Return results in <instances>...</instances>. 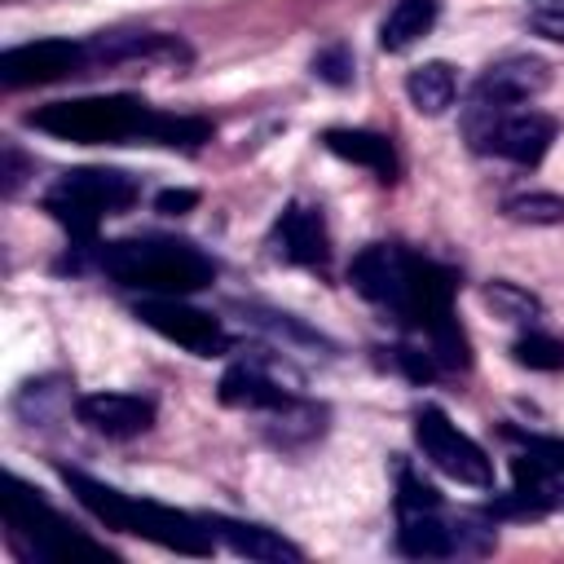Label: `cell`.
<instances>
[{
	"mask_svg": "<svg viewBox=\"0 0 564 564\" xmlns=\"http://www.w3.org/2000/svg\"><path fill=\"white\" fill-rule=\"evenodd\" d=\"M348 282L357 295L392 313L401 326H410L423 348L436 357L441 370H467L471 344L454 317V273L427 256H414L397 242H370L352 256Z\"/></svg>",
	"mask_w": 564,
	"mask_h": 564,
	"instance_id": "cell-1",
	"label": "cell"
},
{
	"mask_svg": "<svg viewBox=\"0 0 564 564\" xmlns=\"http://www.w3.org/2000/svg\"><path fill=\"white\" fill-rule=\"evenodd\" d=\"M26 128L48 132L57 141L75 145H172V150H198L212 141V119L198 115H172L159 110L132 93H101V97H70V101H48L26 110Z\"/></svg>",
	"mask_w": 564,
	"mask_h": 564,
	"instance_id": "cell-2",
	"label": "cell"
},
{
	"mask_svg": "<svg viewBox=\"0 0 564 564\" xmlns=\"http://www.w3.org/2000/svg\"><path fill=\"white\" fill-rule=\"evenodd\" d=\"M57 476L66 480V489L75 494V502L106 529L115 533H132V538H145L163 551H176V555H212L216 538L207 529L203 516H189V511H176V507H163V502H150V498H132L79 467H66L57 463Z\"/></svg>",
	"mask_w": 564,
	"mask_h": 564,
	"instance_id": "cell-3",
	"label": "cell"
},
{
	"mask_svg": "<svg viewBox=\"0 0 564 564\" xmlns=\"http://www.w3.org/2000/svg\"><path fill=\"white\" fill-rule=\"evenodd\" d=\"M97 269L141 295H194L216 282V260L185 238H115L97 242Z\"/></svg>",
	"mask_w": 564,
	"mask_h": 564,
	"instance_id": "cell-4",
	"label": "cell"
},
{
	"mask_svg": "<svg viewBox=\"0 0 564 564\" xmlns=\"http://www.w3.org/2000/svg\"><path fill=\"white\" fill-rule=\"evenodd\" d=\"M141 198V185L119 167H70L44 189V212L75 238L97 247V225L128 212Z\"/></svg>",
	"mask_w": 564,
	"mask_h": 564,
	"instance_id": "cell-5",
	"label": "cell"
},
{
	"mask_svg": "<svg viewBox=\"0 0 564 564\" xmlns=\"http://www.w3.org/2000/svg\"><path fill=\"white\" fill-rule=\"evenodd\" d=\"M4 529H9L13 546L22 555H31V560H79V555H88V560H115L106 551V542H97L84 529H75L22 476H9L4 480Z\"/></svg>",
	"mask_w": 564,
	"mask_h": 564,
	"instance_id": "cell-6",
	"label": "cell"
},
{
	"mask_svg": "<svg viewBox=\"0 0 564 564\" xmlns=\"http://www.w3.org/2000/svg\"><path fill=\"white\" fill-rule=\"evenodd\" d=\"M410 432H414L419 454L441 476H449V480H458L467 489H494V458L441 405H419L414 419H410Z\"/></svg>",
	"mask_w": 564,
	"mask_h": 564,
	"instance_id": "cell-7",
	"label": "cell"
},
{
	"mask_svg": "<svg viewBox=\"0 0 564 564\" xmlns=\"http://www.w3.org/2000/svg\"><path fill=\"white\" fill-rule=\"evenodd\" d=\"M467 137L480 154L520 163V167H538L555 141V119L542 110H516V106H471L467 119Z\"/></svg>",
	"mask_w": 564,
	"mask_h": 564,
	"instance_id": "cell-8",
	"label": "cell"
},
{
	"mask_svg": "<svg viewBox=\"0 0 564 564\" xmlns=\"http://www.w3.org/2000/svg\"><path fill=\"white\" fill-rule=\"evenodd\" d=\"M93 66V48L88 40H70V35H44V40H26L0 53V84L9 93L18 88H40V84H57L66 75H84Z\"/></svg>",
	"mask_w": 564,
	"mask_h": 564,
	"instance_id": "cell-9",
	"label": "cell"
},
{
	"mask_svg": "<svg viewBox=\"0 0 564 564\" xmlns=\"http://www.w3.org/2000/svg\"><path fill=\"white\" fill-rule=\"evenodd\" d=\"M132 313L154 335L181 344L194 357H225L234 348V335L225 330V322L203 313V308H194V304H185V295H141Z\"/></svg>",
	"mask_w": 564,
	"mask_h": 564,
	"instance_id": "cell-10",
	"label": "cell"
},
{
	"mask_svg": "<svg viewBox=\"0 0 564 564\" xmlns=\"http://www.w3.org/2000/svg\"><path fill=\"white\" fill-rule=\"evenodd\" d=\"M269 251L282 264L308 269V273H330V229L322 207L313 203H286L282 216L269 229Z\"/></svg>",
	"mask_w": 564,
	"mask_h": 564,
	"instance_id": "cell-11",
	"label": "cell"
},
{
	"mask_svg": "<svg viewBox=\"0 0 564 564\" xmlns=\"http://www.w3.org/2000/svg\"><path fill=\"white\" fill-rule=\"evenodd\" d=\"M546 84H551V66L538 53H507V57H498V62H489L480 70V79L471 88V101L476 106H489V110H498V106H524L538 93H546Z\"/></svg>",
	"mask_w": 564,
	"mask_h": 564,
	"instance_id": "cell-12",
	"label": "cell"
},
{
	"mask_svg": "<svg viewBox=\"0 0 564 564\" xmlns=\"http://www.w3.org/2000/svg\"><path fill=\"white\" fill-rule=\"evenodd\" d=\"M154 414H159L154 397H141V392H84L75 401V419L106 441H132L150 432Z\"/></svg>",
	"mask_w": 564,
	"mask_h": 564,
	"instance_id": "cell-13",
	"label": "cell"
},
{
	"mask_svg": "<svg viewBox=\"0 0 564 564\" xmlns=\"http://www.w3.org/2000/svg\"><path fill=\"white\" fill-rule=\"evenodd\" d=\"M88 48H93V66H123V62L185 66L194 57L189 44L167 31H101V35H88Z\"/></svg>",
	"mask_w": 564,
	"mask_h": 564,
	"instance_id": "cell-14",
	"label": "cell"
},
{
	"mask_svg": "<svg viewBox=\"0 0 564 564\" xmlns=\"http://www.w3.org/2000/svg\"><path fill=\"white\" fill-rule=\"evenodd\" d=\"M467 524L445 520V507L427 511H397V551L410 560H449L467 551Z\"/></svg>",
	"mask_w": 564,
	"mask_h": 564,
	"instance_id": "cell-15",
	"label": "cell"
},
{
	"mask_svg": "<svg viewBox=\"0 0 564 564\" xmlns=\"http://www.w3.org/2000/svg\"><path fill=\"white\" fill-rule=\"evenodd\" d=\"M216 397H220V405H229V410H251V414H278V410H286V405L300 401V397H295L291 388H282L260 361H234V366H225V375H220V383H216Z\"/></svg>",
	"mask_w": 564,
	"mask_h": 564,
	"instance_id": "cell-16",
	"label": "cell"
},
{
	"mask_svg": "<svg viewBox=\"0 0 564 564\" xmlns=\"http://www.w3.org/2000/svg\"><path fill=\"white\" fill-rule=\"evenodd\" d=\"M212 538L225 542L234 555L242 560H264V564H282V560H304V551L282 538L278 529H264V524H251V520H234V516H203Z\"/></svg>",
	"mask_w": 564,
	"mask_h": 564,
	"instance_id": "cell-17",
	"label": "cell"
},
{
	"mask_svg": "<svg viewBox=\"0 0 564 564\" xmlns=\"http://www.w3.org/2000/svg\"><path fill=\"white\" fill-rule=\"evenodd\" d=\"M322 145L335 159H344V163L370 167L383 185L397 181V172H401V159H397V150H392V141L383 132H370V128H326L322 132Z\"/></svg>",
	"mask_w": 564,
	"mask_h": 564,
	"instance_id": "cell-18",
	"label": "cell"
},
{
	"mask_svg": "<svg viewBox=\"0 0 564 564\" xmlns=\"http://www.w3.org/2000/svg\"><path fill=\"white\" fill-rule=\"evenodd\" d=\"M441 18V4L436 0H397L383 22H379V48L383 53H405L410 44H419Z\"/></svg>",
	"mask_w": 564,
	"mask_h": 564,
	"instance_id": "cell-19",
	"label": "cell"
},
{
	"mask_svg": "<svg viewBox=\"0 0 564 564\" xmlns=\"http://www.w3.org/2000/svg\"><path fill=\"white\" fill-rule=\"evenodd\" d=\"M405 97H410V106H414L419 115L436 119V115H445V110L454 106V97H458V70H454L449 62H423V66H414V70L405 75Z\"/></svg>",
	"mask_w": 564,
	"mask_h": 564,
	"instance_id": "cell-20",
	"label": "cell"
},
{
	"mask_svg": "<svg viewBox=\"0 0 564 564\" xmlns=\"http://www.w3.org/2000/svg\"><path fill=\"white\" fill-rule=\"evenodd\" d=\"M485 300H489V308H494L498 317L520 322V326H533V322L542 317V300H538V295H529L524 286L507 282V278H494V282L485 286Z\"/></svg>",
	"mask_w": 564,
	"mask_h": 564,
	"instance_id": "cell-21",
	"label": "cell"
},
{
	"mask_svg": "<svg viewBox=\"0 0 564 564\" xmlns=\"http://www.w3.org/2000/svg\"><path fill=\"white\" fill-rule=\"evenodd\" d=\"M507 220L516 225H564V198L546 194V189H529V194H511L502 203Z\"/></svg>",
	"mask_w": 564,
	"mask_h": 564,
	"instance_id": "cell-22",
	"label": "cell"
},
{
	"mask_svg": "<svg viewBox=\"0 0 564 564\" xmlns=\"http://www.w3.org/2000/svg\"><path fill=\"white\" fill-rule=\"evenodd\" d=\"M511 361H516V366H529V370H564V344H560L555 335L524 330V335L511 344Z\"/></svg>",
	"mask_w": 564,
	"mask_h": 564,
	"instance_id": "cell-23",
	"label": "cell"
},
{
	"mask_svg": "<svg viewBox=\"0 0 564 564\" xmlns=\"http://www.w3.org/2000/svg\"><path fill=\"white\" fill-rule=\"evenodd\" d=\"M313 75L330 88H348L352 84V48L348 44H326L313 53Z\"/></svg>",
	"mask_w": 564,
	"mask_h": 564,
	"instance_id": "cell-24",
	"label": "cell"
},
{
	"mask_svg": "<svg viewBox=\"0 0 564 564\" xmlns=\"http://www.w3.org/2000/svg\"><path fill=\"white\" fill-rule=\"evenodd\" d=\"M524 18L542 40L564 44V0H524Z\"/></svg>",
	"mask_w": 564,
	"mask_h": 564,
	"instance_id": "cell-25",
	"label": "cell"
},
{
	"mask_svg": "<svg viewBox=\"0 0 564 564\" xmlns=\"http://www.w3.org/2000/svg\"><path fill=\"white\" fill-rule=\"evenodd\" d=\"M507 436L520 441L524 449H533L538 458H546L564 476V436H542V432H520V427H507Z\"/></svg>",
	"mask_w": 564,
	"mask_h": 564,
	"instance_id": "cell-26",
	"label": "cell"
},
{
	"mask_svg": "<svg viewBox=\"0 0 564 564\" xmlns=\"http://www.w3.org/2000/svg\"><path fill=\"white\" fill-rule=\"evenodd\" d=\"M4 198H13L18 194V185L26 181V159H22V150L13 145V141H4Z\"/></svg>",
	"mask_w": 564,
	"mask_h": 564,
	"instance_id": "cell-27",
	"label": "cell"
},
{
	"mask_svg": "<svg viewBox=\"0 0 564 564\" xmlns=\"http://www.w3.org/2000/svg\"><path fill=\"white\" fill-rule=\"evenodd\" d=\"M194 203H198V189H159L154 212H163V216H185Z\"/></svg>",
	"mask_w": 564,
	"mask_h": 564,
	"instance_id": "cell-28",
	"label": "cell"
}]
</instances>
